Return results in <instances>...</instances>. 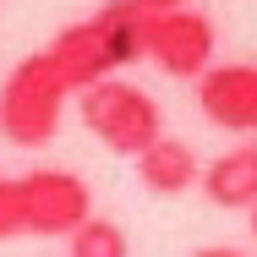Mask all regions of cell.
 I'll return each mask as SVG.
<instances>
[{
	"label": "cell",
	"instance_id": "cell-1",
	"mask_svg": "<svg viewBox=\"0 0 257 257\" xmlns=\"http://www.w3.org/2000/svg\"><path fill=\"white\" fill-rule=\"evenodd\" d=\"M66 99H71V88L60 82V71L50 66L44 50L17 60L0 82V137L17 143V148H44L60 132Z\"/></svg>",
	"mask_w": 257,
	"mask_h": 257
},
{
	"label": "cell",
	"instance_id": "cell-9",
	"mask_svg": "<svg viewBox=\"0 0 257 257\" xmlns=\"http://www.w3.org/2000/svg\"><path fill=\"white\" fill-rule=\"evenodd\" d=\"M66 257H132V235L115 224V219H88L66 235Z\"/></svg>",
	"mask_w": 257,
	"mask_h": 257
},
{
	"label": "cell",
	"instance_id": "cell-7",
	"mask_svg": "<svg viewBox=\"0 0 257 257\" xmlns=\"http://www.w3.org/2000/svg\"><path fill=\"white\" fill-rule=\"evenodd\" d=\"M137 181L154 192V197H181L203 181V164H197V148L186 137H159L148 154H137Z\"/></svg>",
	"mask_w": 257,
	"mask_h": 257
},
{
	"label": "cell",
	"instance_id": "cell-10",
	"mask_svg": "<svg viewBox=\"0 0 257 257\" xmlns=\"http://www.w3.org/2000/svg\"><path fill=\"white\" fill-rule=\"evenodd\" d=\"M22 235V197H17V175H0V241Z\"/></svg>",
	"mask_w": 257,
	"mask_h": 257
},
{
	"label": "cell",
	"instance_id": "cell-13",
	"mask_svg": "<svg viewBox=\"0 0 257 257\" xmlns=\"http://www.w3.org/2000/svg\"><path fill=\"white\" fill-rule=\"evenodd\" d=\"M246 213H252V235H257V208H246Z\"/></svg>",
	"mask_w": 257,
	"mask_h": 257
},
{
	"label": "cell",
	"instance_id": "cell-12",
	"mask_svg": "<svg viewBox=\"0 0 257 257\" xmlns=\"http://www.w3.org/2000/svg\"><path fill=\"white\" fill-rule=\"evenodd\" d=\"M192 257H246V252H235V246H203V252H192Z\"/></svg>",
	"mask_w": 257,
	"mask_h": 257
},
{
	"label": "cell",
	"instance_id": "cell-2",
	"mask_svg": "<svg viewBox=\"0 0 257 257\" xmlns=\"http://www.w3.org/2000/svg\"><path fill=\"white\" fill-rule=\"evenodd\" d=\"M77 109H82V126L99 137L109 154H148L159 137H164V109L154 104V93L148 88H137V82H126V77H104V82H93L82 99H77Z\"/></svg>",
	"mask_w": 257,
	"mask_h": 257
},
{
	"label": "cell",
	"instance_id": "cell-3",
	"mask_svg": "<svg viewBox=\"0 0 257 257\" xmlns=\"http://www.w3.org/2000/svg\"><path fill=\"white\" fill-rule=\"evenodd\" d=\"M219 55V28L213 17L197 6H181V11H164L148 17V33H143V60L159 66L164 77L175 82H197Z\"/></svg>",
	"mask_w": 257,
	"mask_h": 257
},
{
	"label": "cell",
	"instance_id": "cell-11",
	"mask_svg": "<svg viewBox=\"0 0 257 257\" xmlns=\"http://www.w3.org/2000/svg\"><path fill=\"white\" fill-rule=\"evenodd\" d=\"M126 6H137L143 17H164V11H181V6H192V0H126Z\"/></svg>",
	"mask_w": 257,
	"mask_h": 257
},
{
	"label": "cell",
	"instance_id": "cell-6",
	"mask_svg": "<svg viewBox=\"0 0 257 257\" xmlns=\"http://www.w3.org/2000/svg\"><path fill=\"white\" fill-rule=\"evenodd\" d=\"M44 55H50V66L60 71V82H66L71 93H88L93 82H104V77H115V71H120L93 17L66 22V28L50 39V50H44Z\"/></svg>",
	"mask_w": 257,
	"mask_h": 257
},
{
	"label": "cell",
	"instance_id": "cell-5",
	"mask_svg": "<svg viewBox=\"0 0 257 257\" xmlns=\"http://www.w3.org/2000/svg\"><path fill=\"white\" fill-rule=\"evenodd\" d=\"M197 109L208 126H219L230 137H257V66L246 60L208 66L197 77Z\"/></svg>",
	"mask_w": 257,
	"mask_h": 257
},
{
	"label": "cell",
	"instance_id": "cell-8",
	"mask_svg": "<svg viewBox=\"0 0 257 257\" xmlns=\"http://www.w3.org/2000/svg\"><path fill=\"white\" fill-rule=\"evenodd\" d=\"M203 197L213 208H257V143H241V148H224L203 170Z\"/></svg>",
	"mask_w": 257,
	"mask_h": 257
},
{
	"label": "cell",
	"instance_id": "cell-4",
	"mask_svg": "<svg viewBox=\"0 0 257 257\" xmlns=\"http://www.w3.org/2000/svg\"><path fill=\"white\" fill-rule=\"evenodd\" d=\"M17 197H22V235H71L77 224L93 219L88 181L60 164H39L17 175Z\"/></svg>",
	"mask_w": 257,
	"mask_h": 257
}]
</instances>
